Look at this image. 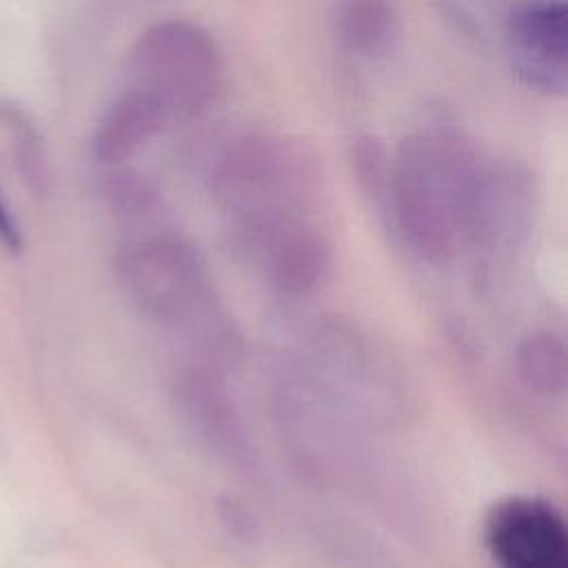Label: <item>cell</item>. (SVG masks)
<instances>
[{
	"instance_id": "cell-8",
	"label": "cell",
	"mask_w": 568,
	"mask_h": 568,
	"mask_svg": "<svg viewBox=\"0 0 568 568\" xmlns=\"http://www.w3.org/2000/svg\"><path fill=\"white\" fill-rule=\"evenodd\" d=\"M513 67L519 78L546 93L568 87V9L564 2L532 4L510 27Z\"/></svg>"
},
{
	"instance_id": "cell-6",
	"label": "cell",
	"mask_w": 568,
	"mask_h": 568,
	"mask_svg": "<svg viewBox=\"0 0 568 568\" xmlns=\"http://www.w3.org/2000/svg\"><path fill=\"white\" fill-rule=\"evenodd\" d=\"M171 402L180 424L195 437L197 446L237 473L253 470L251 433L217 368L206 364L184 366L173 377Z\"/></svg>"
},
{
	"instance_id": "cell-14",
	"label": "cell",
	"mask_w": 568,
	"mask_h": 568,
	"mask_svg": "<svg viewBox=\"0 0 568 568\" xmlns=\"http://www.w3.org/2000/svg\"><path fill=\"white\" fill-rule=\"evenodd\" d=\"M0 244L9 251H20V231L16 226V220L11 217V213L7 211L2 197H0Z\"/></svg>"
},
{
	"instance_id": "cell-7",
	"label": "cell",
	"mask_w": 568,
	"mask_h": 568,
	"mask_svg": "<svg viewBox=\"0 0 568 568\" xmlns=\"http://www.w3.org/2000/svg\"><path fill=\"white\" fill-rule=\"evenodd\" d=\"M481 539L493 568H568V528L555 504L508 495L484 515Z\"/></svg>"
},
{
	"instance_id": "cell-2",
	"label": "cell",
	"mask_w": 568,
	"mask_h": 568,
	"mask_svg": "<svg viewBox=\"0 0 568 568\" xmlns=\"http://www.w3.org/2000/svg\"><path fill=\"white\" fill-rule=\"evenodd\" d=\"M479 158L457 135L419 133L402 142L388 180V209L404 246L422 262L462 248V220Z\"/></svg>"
},
{
	"instance_id": "cell-1",
	"label": "cell",
	"mask_w": 568,
	"mask_h": 568,
	"mask_svg": "<svg viewBox=\"0 0 568 568\" xmlns=\"http://www.w3.org/2000/svg\"><path fill=\"white\" fill-rule=\"evenodd\" d=\"M115 277L153 324L189 339L215 362H231L240 337L204 253L175 231H142L115 255Z\"/></svg>"
},
{
	"instance_id": "cell-9",
	"label": "cell",
	"mask_w": 568,
	"mask_h": 568,
	"mask_svg": "<svg viewBox=\"0 0 568 568\" xmlns=\"http://www.w3.org/2000/svg\"><path fill=\"white\" fill-rule=\"evenodd\" d=\"M286 297L317 291L331 275L333 253L326 237L308 222L275 240L253 264Z\"/></svg>"
},
{
	"instance_id": "cell-4",
	"label": "cell",
	"mask_w": 568,
	"mask_h": 568,
	"mask_svg": "<svg viewBox=\"0 0 568 568\" xmlns=\"http://www.w3.org/2000/svg\"><path fill=\"white\" fill-rule=\"evenodd\" d=\"M133 89L155 95L173 115H195L217 95L220 53L211 36L186 20H164L140 33L129 55Z\"/></svg>"
},
{
	"instance_id": "cell-13",
	"label": "cell",
	"mask_w": 568,
	"mask_h": 568,
	"mask_svg": "<svg viewBox=\"0 0 568 568\" xmlns=\"http://www.w3.org/2000/svg\"><path fill=\"white\" fill-rule=\"evenodd\" d=\"M106 200L113 213L133 226L146 224L160 211V195L153 184L135 171H118L106 180Z\"/></svg>"
},
{
	"instance_id": "cell-11",
	"label": "cell",
	"mask_w": 568,
	"mask_h": 568,
	"mask_svg": "<svg viewBox=\"0 0 568 568\" xmlns=\"http://www.w3.org/2000/svg\"><path fill=\"white\" fill-rule=\"evenodd\" d=\"M519 382L535 395L561 397L568 388V348L552 331H532L519 339L515 353Z\"/></svg>"
},
{
	"instance_id": "cell-5",
	"label": "cell",
	"mask_w": 568,
	"mask_h": 568,
	"mask_svg": "<svg viewBox=\"0 0 568 568\" xmlns=\"http://www.w3.org/2000/svg\"><path fill=\"white\" fill-rule=\"evenodd\" d=\"M535 217V184L513 164L479 162L468 186L462 246L490 255L513 253L526 242Z\"/></svg>"
},
{
	"instance_id": "cell-10",
	"label": "cell",
	"mask_w": 568,
	"mask_h": 568,
	"mask_svg": "<svg viewBox=\"0 0 568 568\" xmlns=\"http://www.w3.org/2000/svg\"><path fill=\"white\" fill-rule=\"evenodd\" d=\"M169 120L171 113L155 95L129 89L100 118L93 153L102 164H120L151 142Z\"/></svg>"
},
{
	"instance_id": "cell-12",
	"label": "cell",
	"mask_w": 568,
	"mask_h": 568,
	"mask_svg": "<svg viewBox=\"0 0 568 568\" xmlns=\"http://www.w3.org/2000/svg\"><path fill=\"white\" fill-rule=\"evenodd\" d=\"M399 33L390 0H346L342 9L344 42L364 58H382Z\"/></svg>"
},
{
	"instance_id": "cell-3",
	"label": "cell",
	"mask_w": 568,
	"mask_h": 568,
	"mask_svg": "<svg viewBox=\"0 0 568 568\" xmlns=\"http://www.w3.org/2000/svg\"><path fill=\"white\" fill-rule=\"evenodd\" d=\"M315 175L306 146L275 135H251L224 151L213 169L211 191L226 220L302 211Z\"/></svg>"
}]
</instances>
